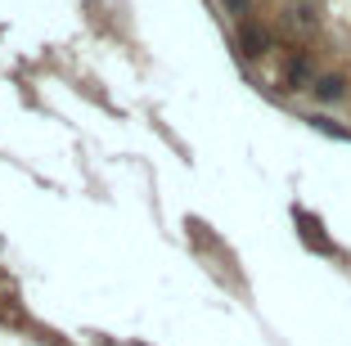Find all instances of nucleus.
Here are the masks:
<instances>
[{
    "instance_id": "1",
    "label": "nucleus",
    "mask_w": 351,
    "mask_h": 346,
    "mask_svg": "<svg viewBox=\"0 0 351 346\" xmlns=\"http://www.w3.org/2000/svg\"><path fill=\"white\" fill-rule=\"evenodd\" d=\"M239 45H243V54H266V32L243 23V27H239Z\"/></svg>"
},
{
    "instance_id": "2",
    "label": "nucleus",
    "mask_w": 351,
    "mask_h": 346,
    "mask_svg": "<svg viewBox=\"0 0 351 346\" xmlns=\"http://www.w3.org/2000/svg\"><path fill=\"white\" fill-rule=\"evenodd\" d=\"M315 95H320V99H338V95H342V82H338V77H324V82L315 86Z\"/></svg>"
},
{
    "instance_id": "3",
    "label": "nucleus",
    "mask_w": 351,
    "mask_h": 346,
    "mask_svg": "<svg viewBox=\"0 0 351 346\" xmlns=\"http://www.w3.org/2000/svg\"><path fill=\"white\" fill-rule=\"evenodd\" d=\"M230 5H234V10H239V14H243V10H248V0H230Z\"/></svg>"
}]
</instances>
